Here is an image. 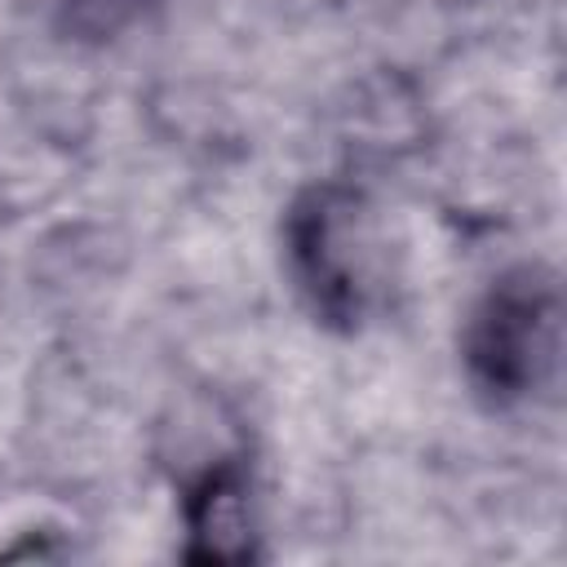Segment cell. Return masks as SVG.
<instances>
[{"mask_svg": "<svg viewBox=\"0 0 567 567\" xmlns=\"http://www.w3.org/2000/svg\"><path fill=\"white\" fill-rule=\"evenodd\" d=\"M288 275L315 315L332 332H363L394 301V248L381 208L363 186L310 182L284 213Z\"/></svg>", "mask_w": 567, "mask_h": 567, "instance_id": "obj_1", "label": "cell"}, {"mask_svg": "<svg viewBox=\"0 0 567 567\" xmlns=\"http://www.w3.org/2000/svg\"><path fill=\"white\" fill-rule=\"evenodd\" d=\"M563 350L558 275L540 261L501 270L461 328V363L478 399L514 408L549 385Z\"/></svg>", "mask_w": 567, "mask_h": 567, "instance_id": "obj_2", "label": "cell"}, {"mask_svg": "<svg viewBox=\"0 0 567 567\" xmlns=\"http://www.w3.org/2000/svg\"><path fill=\"white\" fill-rule=\"evenodd\" d=\"M186 558L190 563H248L257 558V514H252V470L244 452L208 461L182 487Z\"/></svg>", "mask_w": 567, "mask_h": 567, "instance_id": "obj_3", "label": "cell"}, {"mask_svg": "<svg viewBox=\"0 0 567 567\" xmlns=\"http://www.w3.org/2000/svg\"><path fill=\"white\" fill-rule=\"evenodd\" d=\"M164 0H53V22L75 44H111L142 27Z\"/></svg>", "mask_w": 567, "mask_h": 567, "instance_id": "obj_4", "label": "cell"}]
</instances>
